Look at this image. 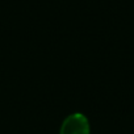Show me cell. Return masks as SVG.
I'll use <instances>...</instances> for the list:
<instances>
[{"mask_svg":"<svg viewBox=\"0 0 134 134\" xmlns=\"http://www.w3.org/2000/svg\"><path fill=\"white\" fill-rule=\"evenodd\" d=\"M60 134H90V124L87 117L82 113L70 114L62 124Z\"/></svg>","mask_w":134,"mask_h":134,"instance_id":"cell-1","label":"cell"}]
</instances>
